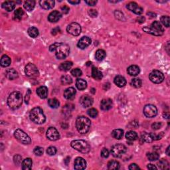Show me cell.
<instances>
[{"label":"cell","instance_id":"obj_1","mask_svg":"<svg viewBox=\"0 0 170 170\" xmlns=\"http://www.w3.org/2000/svg\"><path fill=\"white\" fill-rule=\"evenodd\" d=\"M22 102V94L18 91L13 92L7 98V105L12 110L18 109L21 106Z\"/></svg>","mask_w":170,"mask_h":170},{"label":"cell","instance_id":"obj_2","mask_svg":"<svg viewBox=\"0 0 170 170\" xmlns=\"http://www.w3.org/2000/svg\"><path fill=\"white\" fill-rule=\"evenodd\" d=\"M29 117L31 121L37 124H43L46 120L43 111L39 107H35L32 109L30 112Z\"/></svg>","mask_w":170,"mask_h":170},{"label":"cell","instance_id":"obj_3","mask_svg":"<svg viewBox=\"0 0 170 170\" xmlns=\"http://www.w3.org/2000/svg\"><path fill=\"white\" fill-rule=\"evenodd\" d=\"M91 126V122L89 118L85 116H79L76 120V127L78 132L82 134H85L89 132Z\"/></svg>","mask_w":170,"mask_h":170},{"label":"cell","instance_id":"obj_4","mask_svg":"<svg viewBox=\"0 0 170 170\" xmlns=\"http://www.w3.org/2000/svg\"><path fill=\"white\" fill-rule=\"evenodd\" d=\"M55 56L58 59H64L67 57L70 53V47L67 44L57 43L55 49Z\"/></svg>","mask_w":170,"mask_h":170},{"label":"cell","instance_id":"obj_5","mask_svg":"<svg viewBox=\"0 0 170 170\" xmlns=\"http://www.w3.org/2000/svg\"><path fill=\"white\" fill-rule=\"evenodd\" d=\"M71 147L83 154H87L89 152L90 150V146L89 144L85 140H73L71 144Z\"/></svg>","mask_w":170,"mask_h":170},{"label":"cell","instance_id":"obj_6","mask_svg":"<svg viewBox=\"0 0 170 170\" xmlns=\"http://www.w3.org/2000/svg\"><path fill=\"white\" fill-rule=\"evenodd\" d=\"M14 136L19 142L23 144H30L31 142V138H30L29 135L20 129H18V130L15 131Z\"/></svg>","mask_w":170,"mask_h":170},{"label":"cell","instance_id":"obj_7","mask_svg":"<svg viewBox=\"0 0 170 170\" xmlns=\"http://www.w3.org/2000/svg\"><path fill=\"white\" fill-rule=\"evenodd\" d=\"M126 147L123 144H118L113 146L111 149V154L114 158H120L126 152Z\"/></svg>","mask_w":170,"mask_h":170},{"label":"cell","instance_id":"obj_8","mask_svg":"<svg viewBox=\"0 0 170 170\" xmlns=\"http://www.w3.org/2000/svg\"><path fill=\"white\" fill-rule=\"evenodd\" d=\"M150 80L151 81L152 83L159 84L162 83L164 80V75L162 72L160 70H154L150 72L149 75Z\"/></svg>","mask_w":170,"mask_h":170},{"label":"cell","instance_id":"obj_9","mask_svg":"<svg viewBox=\"0 0 170 170\" xmlns=\"http://www.w3.org/2000/svg\"><path fill=\"white\" fill-rule=\"evenodd\" d=\"M25 72L27 76L31 77V78H35L39 76L38 68L34 64L29 63L25 66Z\"/></svg>","mask_w":170,"mask_h":170},{"label":"cell","instance_id":"obj_10","mask_svg":"<svg viewBox=\"0 0 170 170\" xmlns=\"http://www.w3.org/2000/svg\"><path fill=\"white\" fill-rule=\"evenodd\" d=\"M144 114L147 118H154L158 114V110L154 105L147 104L144 108Z\"/></svg>","mask_w":170,"mask_h":170},{"label":"cell","instance_id":"obj_11","mask_svg":"<svg viewBox=\"0 0 170 170\" xmlns=\"http://www.w3.org/2000/svg\"><path fill=\"white\" fill-rule=\"evenodd\" d=\"M66 31L68 33L73 36H78L81 33V25L77 23H72L68 25Z\"/></svg>","mask_w":170,"mask_h":170},{"label":"cell","instance_id":"obj_12","mask_svg":"<svg viewBox=\"0 0 170 170\" xmlns=\"http://www.w3.org/2000/svg\"><path fill=\"white\" fill-rule=\"evenodd\" d=\"M46 135L47 138L51 141H56L60 137V134L58 130L53 127H51L47 130Z\"/></svg>","mask_w":170,"mask_h":170},{"label":"cell","instance_id":"obj_13","mask_svg":"<svg viewBox=\"0 0 170 170\" xmlns=\"http://www.w3.org/2000/svg\"><path fill=\"white\" fill-rule=\"evenodd\" d=\"M126 7L131 12L136 15H140L143 13V8L139 6L135 2H130L127 5Z\"/></svg>","mask_w":170,"mask_h":170},{"label":"cell","instance_id":"obj_14","mask_svg":"<svg viewBox=\"0 0 170 170\" xmlns=\"http://www.w3.org/2000/svg\"><path fill=\"white\" fill-rule=\"evenodd\" d=\"M74 167L77 170H82L85 169L87 167V161L85 159L81 157L77 158L75 160Z\"/></svg>","mask_w":170,"mask_h":170},{"label":"cell","instance_id":"obj_15","mask_svg":"<svg viewBox=\"0 0 170 170\" xmlns=\"http://www.w3.org/2000/svg\"><path fill=\"white\" fill-rule=\"evenodd\" d=\"M80 103L83 107H89L93 104V99L89 95H83L80 98Z\"/></svg>","mask_w":170,"mask_h":170},{"label":"cell","instance_id":"obj_16","mask_svg":"<svg viewBox=\"0 0 170 170\" xmlns=\"http://www.w3.org/2000/svg\"><path fill=\"white\" fill-rule=\"evenodd\" d=\"M91 43V39L89 37H83L79 41L78 44H77V46H78L79 48L81 49H85L87 48V47H89V45Z\"/></svg>","mask_w":170,"mask_h":170},{"label":"cell","instance_id":"obj_17","mask_svg":"<svg viewBox=\"0 0 170 170\" xmlns=\"http://www.w3.org/2000/svg\"><path fill=\"white\" fill-rule=\"evenodd\" d=\"M61 17L62 14H61V12H59V11L55 10L50 13V14L48 16V20L51 23H55L57 22L61 18Z\"/></svg>","mask_w":170,"mask_h":170},{"label":"cell","instance_id":"obj_18","mask_svg":"<svg viewBox=\"0 0 170 170\" xmlns=\"http://www.w3.org/2000/svg\"><path fill=\"white\" fill-rule=\"evenodd\" d=\"M112 101L111 99H104V100L101 101L100 108L102 109V110H109L110 109L112 108Z\"/></svg>","mask_w":170,"mask_h":170},{"label":"cell","instance_id":"obj_19","mask_svg":"<svg viewBox=\"0 0 170 170\" xmlns=\"http://www.w3.org/2000/svg\"><path fill=\"white\" fill-rule=\"evenodd\" d=\"M141 137L142 140L145 142L150 143L154 140H156V134H154L153 133L143 132L141 135Z\"/></svg>","mask_w":170,"mask_h":170},{"label":"cell","instance_id":"obj_20","mask_svg":"<svg viewBox=\"0 0 170 170\" xmlns=\"http://www.w3.org/2000/svg\"><path fill=\"white\" fill-rule=\"evenodd\" d=\"M76 94V90L73 87H69L66 89L64 92V97L67 100H72Z\"/></svg>","mask_w":170,"mask_h":170},{"label":"cell","instance_id":"obj_21","mask_svg":"<svg viewBox=\"0 0 170 170\" xmlns=\"http://www.w3.org/2000/svg\"><path fill=\"white\" fill-rule=\"evenodd\" d=\"M41 7L45 9H50L55 6V1L53 0H42L39 2Z\"/></svg>","mask_w":170,"mask_h":170},{"label":"cell","instance_id":"obj_22","mask_svg":"<svg viewBox=\"0 0 170 170\" xmlns=\"http://www.w3.org/2000/svg\"><path fill=\"white\" fill-rule=\"evenodd\" d=\"M37 94L41 98L45 99L47 97V95H48V89L44 86L40 87L37 89Z\"/></svg>","mask_w":170,"mask_h":170},{"label":"cell","instance_id":"obj_23","mask_svg":"<svg viewBox=\"0 0 170 170\" xmlns=\"http://www.w3.org/2000/svg\"><path fill=\"white\" fill-rule=\"evenodd\" d=\"M114 83L115 85L118 87H124L126 85V80L124 77L118 75L114 78Z\"/></svg>","mask_w":170,"mask_h":170},{"label":"cell","instance_id":"obj_24","mask_svg":"<svg viewBox=\"0 0 170 170\" xmlns=\"http://www.w3.org/2000/svg\"><path fill=\"white\" fill-rule=\"evenodd\" d=\"M2 7L7 11V12H10L14 10L15 7H16V3L14 1H5L2 3Z\"/></svg>","mask_w":170,"mask_h":170},{"label":"cell","instance_id":"obj_25","mask_svg":"<svg viewBox=\"0 0 170 170\" xmlns=\"http://www.w3.org/2000/svg\"><path fill=\"white\" fill-rule=\"evenodd\" d=\"M5 76L9 80H14L18 77V72L14 68H10L5 71Z\"/></svg>","mask_w":170,"mask_h":170},{"label":"cell","instance_id":"obj_26","mask_svg":"<svg viewBox=\"0 0 170 170\" xmlns=\"http://www.w3.org/2000/svg\"><path fill=\"white\" fill-rule=\"evenodd\" d=\"M127 72L130 76H137L140 72V69L139 66L136 65H131L129 66L127 69Z\"/></svg>","mask_w":170,"mask_h":170},{"label":"cell","instance_id":"obj_27","mask_svg":"<svg viewBox=\"0 0 170 170\" xmlns=\"http://www.w3.org/2000/svg\"><path fill=\"white\" fill-rule=\"evenodd\" d=\"M143 30L146 33H150L151 35H156V36H160L163 35V32H161L160 31H158V30H156L154 28H152V27H145L143 28Z\"/></svg>","mask_w":170,"mask_h":170},{"label":"cell","instance_id":"obj_28","mask_svg":"<svg viewBox=\"0 0 170 170\" xmlns=\"http://www.w3.org/2000/svg\"><path fill=\"white\" fill-rule=\"evenodd\" d=\"M33 161L31 158H26L22 162V169L23 170H29L31 169Z\"/></svg>","mask_w":170,"mask_h":170},{"label":"cell","instance_id":"obj_29","mask_svg":"<svg viewBox=\"0 0 170 170\" xmlns=\"http://www.w3.org/2000/svg\"><path fill=\"white\" fill-rule=\"evenodd\" d=\"M35 1H33V0H28V1H25L24 3V5H23V7L28 12H31V11L33 10L35 7Z\"/></svg>","mask_w":170,"mask_h":170},{"label":"cell","instance_id":"obj_30","mask_svg":"<svg viewBox=\"0 0 170 170\" xmlns=\"http://www.w3.org/2000/svg\"><path fill=\"white\" fill-rule=\"evenodd\" d=\"M123 135L124 130H121V129H116V130H114L112 132V136L114 138L117 140H120L122 138Z\"/></svg>","mask_w":170,"mask_h":170},{"label":"cell","instance_id":"obj_31","mask_svg":"<svg viewBox=\"0 0 170 170\" xmlns=\"http://www.w3.org/2000/svg\"><path fill=\"white\" fill-rule=\"evenodd\" d=\"M76 86L79 90H83L87 87V83L83 79H78L76 82Z\"/></svg>","mask_w":170,"mask_h":170},{"label":"cell","instance_id":"obj_32","mask_svg":"<svg viewBox=\"0 0 170 170\" xmlns=\"http://www.w3.org/2000/svg\"><path fill=\"white\" fill-rule=\"evenodd\" d=\"M11 59L9 56L3 55L1 58V65L3 67H7V66H9L11 64Z\"/></svg>","mask_w":170,"mask_h":170},{"label":"cell","instance_id":"obj_33","mask_svg":"<svg viewBox=\"0 0 170 170\" xmlns=\"http://www.w3.org/2000/svg\"><path fill=\"white\" fill-rule=\"evenodd\" d=\"M72 66V63L70 61H65L59 66V69L62 71H68Z\"/></svg>","mask_w":170,"mask_h":170},{"label":"cell","instance_id":"obj_34","mask_svg":"<svg viewBox=\"0 0 170 170\" xmlns=\"http://www.w3.org/2000/svg\"><path fill=\"white\" fill-rule=\"evenodd\" d=\"M92 76L96 80H100L102 78V73L97 68L93 67L92 69Z\"/></svg>","mask_w":170,"mask_h":170},{"label":"cell","instance_id":"obj_35","mask_svg":"<svg viewBox=\"0 0 170 170\" xmlns=\"http://www.w3.org/2000/svg\"><path fill=\"white\" fill-rule=\"evenodd\" d=\"M27 33L29 34V35L32 38H36L39 36V30L37 29V28H36L35 27H31L28 29Z\"/></svg>","mask_w":170,"mask_h":170},{"label":"cell","instance_id":"obj_36","mask_svg":"<svg viewBox=\"0 0 170 170\" xmlns=\"http://www.w3.org/2000/svg\"><path fill=\"white\" fill-rule=\"evenodd\" d=\"M108 168L110 170H117L120 168V163L116 160L110 161L108 163Z\"/></svg>","mask_w":170,"mask_h":170},{"label":"cell","instance_id":"obj_37","mask_svg":"<svg viewBox=\"0 0 170 170\" xmlns=\"http://www.w3.org/2000/svg\"><path fill=\"white\" fill-rule=\"evenodd\" d=\"M95 57L96 59L98 61H102L106 57V52L104 50H102V49H98L96 52Z\"/></svg>","mask_w":170,"mask_h":170},{"label":"cell","instance_id":"obj_38","mask_svg":"<svg viewBox=\"0 0 170 170\" xmlns=\"http://www.w3.org/2000/svg\"><path fill=\"white\" fill-rule=\"evenodd\" d=\"M126 137L128 140L134 141V140H137V134L136 132H134V131H129V132L126 133Z\"/></svg>","mask_w":170,"mask_h":170},{"label":"cell","instance_id":"obj_39","mask_svg":"<svg viewBox=\"0 0 170 170\" xmlns=\"http://www.w3.org/2000/svg\"><path fill=\"white\" fill-rule=\"evenodd\" d=\"M48 104L52 108H57L59 106L60 103L59 100L56 98H51L48 100Z\"/></svg>","mask_w":170,"mask_h":170},{"label":"cell","instance_id":"obj_40","mask_svg":"<svg viewBox=\"0 0 170 170\" xmlns=\"http://www.w3.org/2000/svg\"><path fill=\"white\" fill-rule=\"evenodd\" d=\"M72 82V80L71 77L70 76H68V75H64L61 77V83L64 85H67L71 84Z\"/></svg>","mask_w":170,"mask_h":170},{"label":"cell","instance_id":"obj_41","mask_svg":"<svg viewBox=\"0 0 170 170\" xmlns=\"http://www.w3.org/2000/svg\"><path fill=\"white\" fill-rule=\"evenodd\" d=\"M142 81L138 78L133 79L131 81V85L135 88H140L142 86Z\"/></svg>","mask_w":170,"mask_h":170},{"label":"cell","instance_id":"obj_42","mask_svg":"<svg viewBox=\"0 0 170 170\" xmlns=\"http://www.w3.org/2000/svg\"><path fill=\"white\" fill-rule=\"evenodd\" d=\"M151 27L156 30H158V31H160L161 32H163V31H164L162 25H161V24L159 21H154V22H153Z\"/></svg>","mask_w":170,"mask_h":170},{"label":"cell","instance_id":"obj_43","mask_svg":"<svg viewBox=\"0 0 170 170\" xmlns=\"http://www.w3.org/2000/svg\"><path fill=\"white\" fill-rule=\"evenodd\" d=\"M23 14H24V12H23V10L21 9V8H18V9H17L15 11L14 13L15 18L17 19H19V20L22 18Z\"/></svg>","mask_w":170,"mask_h":170},{"label":"cell","instance_id":"obj_44","mask_svg":"<svg viewBox=\"0 0 170 170\" xmlns=\"http://www.w3.org/2000/svg\"><path fill=\"white\" fill-rule=\"evenodd\" d=\"M147 157L148 158V160L150 161H156L157 160H158L159 158H160V156L158 153L156 152H152V153H150L147 155Z\"/></svg>","mask_w":170,"mask_h":170},{"label":"cell","instance_id":"obj_45","mask_svg":"<svg viewBox=\"0 0 170 170\" xmlns=\"http://www.w3.org/2000/svg\"><path fill=\"white\" fill-rule=\"evenodd\" d=\"M161 23L164 26L169 27V16H162L161 18Z\"/></svg>","mask_w":170,"mask_h":170},{"label":"cell","instance_id":"obj_46","mask_svg":"<svg viewBox=\"0 0 170 170\" xmlns=\"http://www.w3.org/2000/svg\"><path fill=\"white\" fill-rule=\"evenodd\" d=\"M159 167H160V168L162 169H169V163L166 160H161L159 162Z\"/></svg>","mask_w":170,"mask_h":170},{"label":"cell","instance_id":"obj_47","mask_svg":"<svg viewBox=\"0 0 170 170\" xmlns=\"http://www.w3.org/2000/svg\"><path fill=\"white\" fill-rule=\"evenodd\" d=\"M87 113H88V114H89V116L93 118H96L98 116L97 110L95 109V108H92L89 109V110L87 111Z\"/></svg>","mask_w":170,"mask_h":170},{"label":"cell","instance_id":"obj_48","mask_svg":"<svg viewBox=\"0 0 170 170\" xmlns=\"http://www.w3.org/2000/svg\"><path fill=\"white\" fill-rule=\"evenodd\" d=\"M82 74H83L82 70L81 69H79V68H74V69H72L71 70V75H72V76H74L75 77H81Z\"/></svg>","mask_w":170,"mask_h":170},{"label":"cell","instance_id":"obj_49","mask_svg":"<svg viewBox=\"0 0 170 170\" xmlns=\"http://www.w3.org/2000/svg\"><path fill=\"white\" fill-rule=\"evenodd\" d=\"M56 153H57V149H56L55 147L51 146V147H49L47 148V154L49 156H54V155L56 154Z\"/></svg>","mask_w":170,"mask_h":170},{"label":"cell","instance_id":"obj_50","mask_svg":"<svg viewBox=\"0 0 170 170\" xmlns=\"http://www.w3.org/2000/svg\"><path fill=\"white\" fill-rule=\"evenodd\" d=\"M34 154H35L36 156H42L43 154V152H44V150L43 148H41V147H36L35 149H34Z\"/></svg>","mask_w":170,"mask_h":170},{"label":"cell","instance_id":"obj_51","mask_svg":"<svg viewBox=\"0 0 170 170\" xmlns=\"http://www.w3.org/2000/svg\"><path fill=\"white\" fill-rule=\"evenodd\" d=\"M14 163H16V165H19L21 163V161H22V157L19 156V155H16V156H14Z\"/></svg>","mask_w":170,"mask_h":170},{"label":"cell","instance_id":"obj_52","mask_svg":"<svg viewBox=\"0 0 170 170\" xmlns=\"http://www.w3.org/2000/svg\"><path fill=\"white\" fill-rule=\"evenodd\" d=\"M101 156L104 158H106L109 156V152L106 148H103L101 152Z\"/></svg>","mask_w":170,"mask_h":170},{"label":"cell","instance_id":"obj_53","mask_svg":"<svg viewBox=\"0 0 170 170\" xmlns=\"http://www.w3.org/2000/svg\"><path fill=\"white\" fill-rule=\"evenodd\" d=\"M161 126H162V124H161V122H155V123H154L152 125V128L154 129V130H156L161 128Z\"/></svg>","mask_w":170,"mask_h":170},{"label":"cell","instance_id":"obj_54","mask_svg":"<svg viewBox=\"0 0 170 170\" xmlns=\"http://www.w3.org/2000/svg\"><path fill=\"white\" fill-rule=\"evenodd\" d=\"M89 14L92 18H96L98 16V12L95 9H90L89 11Z\"/></svg>","mask_w":170,"mask_h":170},{"label":"cell","instance_id":"obj_55","mask_svg":"<svg viewBox=\"0 0 170 170\" xmlns=\"http://www.w3.org/2000/svg\"><path fill=\"white\" fill-rule=\"evenodd\" d=\"M85 3L90 6H94L97 3V1H95V0H86Z\"/></svg>","mask_w":170,"mask_h":170},{"label":"cell","instance_id":"obj_56","mask_svg":"<svg viewBox=\"0 0 170 170\" xmlns=\"http://www.w3.org/2000/svg\"><path fill=\"white\" fill-rule=\"evenodd\" d=\"M69 10H70L69 7H67L66 5H64L61 7V11H62V12H63L64 14H68V13L69 12Z\"/></svg>","mask_w":170,"mask_h":170},{"label":"cell","instance_id":"obj_57","mask_svg":"<svg viewBox=\"0 0 170 170\" xmlns=\"http://www.w3.org/2000/svg\"><path fill=\"white\" fill-rule=\"evenodd\" d=\"M129 169L130 170H137L140 169V167L137 166V164L135 163H132L130 166H129Z\"/></svg>","mask_w":170,"mask_h":170},{"label":"cell","instance_id":"obj_58","mask_svg":"<svg viewBox=\"0 0 170 170\" xmlns=\"http://www.w3.org/2000/svg\"><path fill=\"white\" fill-rule=\"evenodd\" d=\"M68 2L69 3L72 4V5H76V4L80 3V1L79 0H68Z\"/></svg>","mask_w":170,"mask_h":170},{"label":"cell","instance_id":"obj_59","mask_svg":"<svg viewBox=\"0 0 170 170\" xmlns=\"http://www.w3.org/2000/svg\"><path fill=\"white\" fill-rule=\"evenodd\" d=\"M30 94H31V91H30V90H29L26 94V96H25V102L26 103H28V102H29Z\"/></svg>","mask_w":170,"mask_h":170},{"label":"cell","instance_id":"obj_60","mask_svg":"<svg viewBox=\"0 0 170 170\" xmlns=\"http://www.w3.org/2000/svg\"><path fill=\"white\" fill-rule=\"evenodd\" d=\"M148 168L149 169H157V167H156V165L151 164V163L148 165Z\"/></svg>","mask_w":170,"mask_h":170},{"label":"cell","instance_id":"obj_61","mask_svg":"<svg viewBox=\"0 0 170 170\" xmlns=\"http://www.w3.org/2000/svg\"><path fill=\"white\" fill-rule=\"evenodd\" d=\"M137 19L138 20V21H140L141 23H143L144 22V21H145V18H143V17H140V18H138Z\"/></svg>","mask_w":170,"mask_h":170},{"label":"cell","instance_id":"obj_62","mask_svg":"<svg viewBox=\"0 0 170 170\" xmlns=\"http://www.w3.org/2000/svg\"><path fill=\"white\" fill-rule=\"evenodd\" d=\"M166 154H167V156H169V155H170V153H169V146H168V147H167V150H166Z\"/></svg>","mask_w":170,"mask_h":170}]
</instances>
